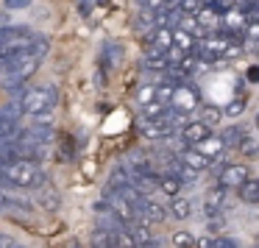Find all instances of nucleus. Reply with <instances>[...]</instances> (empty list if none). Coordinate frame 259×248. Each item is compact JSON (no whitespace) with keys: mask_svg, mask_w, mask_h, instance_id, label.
I'll return each mask as SVG.
<instances>
[{"mask_svg":"<svg viewBox=\"0 0 259 248\" xmlns=\"http://www.w3.org/2000/svg\"><path fill=\"white\" fill-rule=\"evenodd\" d=\"M153 101V87H142L140 90V103L145 106V103H151Z\"/></svg>","mask_w":259,"mask_h":248,"instance_id":"nucleus-30","label":"nucleus"},{"mask_svg":"<svg viewBox=\"0 0 259 248\" xmlns=\"http://www.w3.org/2000/svg\"><path fill=\"white\" fill-rule=\"evenodd\" d=\"M92 12V0H81V14H90Z\"/></svg>","mask_w":259,"mask_h":248,"instance_id":"nucleus-34","label":"nucleus"},{"mask_svg":"<svg viewBox=\"0 0 259 248\" xmlns=\"http://www.w3.org/2000/svg\"><path fill=\"white\" fill-rule=\"evenodd\" d=\"M14 134H17V120L0 114V140H12Z\"/></svg>","mask_w":259,"mask_h":248,"instance_id":"nucleus-24","label":"nucleus"},{"mask_svg":"<svg viewBox=\"0 0 259 248\" xmlns=\"http://www.w3.org/2000/svg\"><path fill=\"white\" fill-rule=\"evenodd\" d=\"M36 201H39L45 209H51V212H53V209H56L59 203H62V198H59L56 187H53V184H48V181H45L42 187H36Z\"/></svg>","mask_w":259,"mask_h":248,"instance_id":"nucleus-10","label":"nucleus"},{"mask_svg":"<svg viewBox=\"0 0 259 248\" xmlns=\"http://www.w3.org/2000/svg\"><path fill=\"white\" fill-rule=\"evenodd\" d=\"M198 3H201V9H212L214 6V0H198Z\"/></svg>","mask_w":259,"mask_h":248,"instance_id":"nucleus-36","label":"nucleus"},{"mask_svg":"<svg viewBox=\"0 0 259 248\" xmlns=\"http://www.w3.org/2000/svg\"><path fill=\"white\" fill-rule=\"evenodd\" d=\"M179 12L184 14V17H195V14L201 12V3H198V0H179Z\"/></svg>","mask_w":259,"mask_h":248,"instance_id":"nucleus-26","label":"nucleus"},{"mask_svg":"<svg viewBox=\"0 0 259 248\" xmlns=\"http://www.w3.org/2000/svg\"><path fill=\"white\" fill-rule=\"evenodd\" d=\"M179 162L184 164V168H190L192 173H201V170L209 168V159L203 156V153H198L195 148H184V151L179 153Z\"/></svg>","mask_w":259,"mask_h":248,"instance_id":"nucleus-9","label":"nucleus"},{"mask_svg":"<svg viewBox=\"0 0 259 248\" xmlns=\"http://www.w3.org/2000/svg\"><path fill=\"white\" fill-rule=\"evenodd\" d=\"M223 201H226V187H220V184L212 187V190L206 192V198H203V215H206V218H218Z\"/></svg>","mask_w":259,"mask_h":248,"instance_id":"nucleus-8","label":"nucleus"},{"mask_svg":"<svg viewBox=\"0 0 259 248\" xmlns=\"http://www.w3.org/2000/svg\"><path fill=\"white\" fill-rule=\"evenodd\" d=\"M173 245L176 248H195V237L190 231H176L173 234Z\"/></svg>","mask_w":259,"mask_h":248,"instance_id":"nucleus-25","label":"nucleus"},{"mask_svg":"<svg viewBox=\"0 0 259 248\" xmlns=\"http://www.w3.org/2000/svg\"><path fill=\"white\" fill-rule=\"evenodd\" d=\"M181 181L176 179V176H167V173H162V179H159V190L164 192V195H170V198H179V192H181Z\"/></svg>","mask_w":259,"mask_h":248,"instance_id":"nucleus-19","label":"nucleus"},{"mask_svg":"<svg viewBox=\"0 0 259 248\" xmlns=\"http://www.w3.org/2000/svg\"><path fill=\"white\" fill-rule=\"evenodd\" d=\"M242 140H245V129L242 126H229V129L220 131V142L223 145H240Z\"/></svg>","mask_w":259,"mask_h":248,"instance_id":"nucleus-18","label":"nucleus"},{"mask_svg":"<svg viewBox=\"0 0 259 248\" xmlns=\"http://www.w3.org/2000/svg\"><path fill=\"white\" fill-rule=\"evenodd\" d=\"M142 67L145 70H159V73H164V70L170 67V62H167V56H164L162 51H148L145 53V59H142Z\"/></svg>","mask_w":259,"mask_h":248,"instance_id":"nucleus-13","label":"nucleus"},{"mask_svg":"<svg viewBox=\"0 0 259 248\" xmlns=\"http://www.w3.org/2000/svg\"><path fill=\"white\" fill-rule=\"evenodd\" d=\"M3 23H6V14H0V25H3Z\"/></svg>","mask_w":259,"mask_h":248,"instance_id":"nucleus-37","label":"nucleus"},{"mask_svg":"<svg viewBox=\"0 0 259 248\" xmlns=\"http://www.w3.org/2000/svg\"><path fill=\"white\" fill-rule=\"evenodd\" d=\"M170 215H173L176 220H187L192 215V201L190 198H173V203H170Z\"/></svg>","mask_w":259,"mask_h":248,"instance_id":"nucleus-17","label":"nucleus"},{"mask_svg":"<svg viewBox=\"0 0 259 248\" xmlns=\"http://www.w3.org/2000/svg\"><path fill=\"white\" fill-rule=\"evenodd\" d=\"M137 31L145 36H151L153 31H156V12H148V9H142L140 17H137Z\"/></svg>","mask_w":259,"mask_h":248,"instance_id":"nucleus-15","label":"nucleus"},{"mask_svg":"<svg viewBox=\"0 0 259 248\" xmlns=\"http://www.w3.org/2000/svg\"><path fill=\"white\" fill-rule=\"evenodd\" d=\"M9 248H25V245H17V242H12V245H9Z\"/></svg>","mask_w":259,"mask_h":248,"instance_id":"nucleus-38","label":"nucleus"},{"mask_svg":"<svg viewBox=\"0 0 259 248\" xmlns=\"http://www.w3.org/2000/svg\"><path fill=\"white\" fill-rule=\"evenodd\" d=\"M220 117H223V112H220L218 106H203V109H201V123L206 126V129L218 126V123H220Z\"/></svg>","mask_w":259,"mask_h":248,"instance_id":"nucleus-21","label":"nucleus"},{"mask_svg":"<svg viewBox=\"0 0 259 248\" xmlns=\"http://www.w3.org/2000/svg\"><path fill=\"white\" fill-rule=\"evenodd\" d=\"M125 231H128V237L134 240V245L140 248V245H145V242H151V240H156V237L151 234V229H148V223L145 220H137V223H131V226H125Z\"/></svg>","mask_w":259,"mask_h":248,"instance_id":"nucleus-11","label":"nucleus"},{"mask_svg":"<svg viewBox=\"0 0 259 248\" xmlns=\"http://www.w3.org/2000/svg\"><path fill=\"white\" fill-rule=\"evenodd\" d=\"M195 20H198V25H201L203 31L206 28H214V25H220V14L214 12V9H201V12L195 14ZM209 34V31H206Z\"/></svg>","mask_w":259,"mask_h":248,"instance_id":"nucleus-20","label":"nucleus"},{"mask_svg":"<svg viewBox=\"0 0 259 248\" xmlns=\"http://www.w3.org/2000/svg\"><path fill=\"white\" fill-rule=\"evenodd\" d=\"M237 192H240V198H242L245 203H259V179L242 181V184L237 187Z\"/></svg>","mask_w":259,"mask_h":248,"instance_id":"nucleus-14","label":"nucleus"},{"mask_svg":"<svg viewBox=\"0 0 259 248\" xmlns=\"http://www.w3.org/2000/svg\"><path fill=\"white\" fill-rule=\"evenodd\" d=\"M164 114H167V106L159 101H151L142 106V123H151V120H162Z\"/></svg>","mask_w":259,"mask_h":248,"instance_id":"nucleus-16","label":"nucleus"},{"mask_svg":"<svg viewBox=\"0 0 259 248\" xmlns=\"http://www.w3.org/2000/svg\"><path fill=\"white\" fill-rule=\"evenodd\" d=\"M245 106H248V98H245V95L231 98V101H229V106L223 109V114H229V117H240V114L245 112Z\"/></svg>","mask_w":259,"mask_h":248,"instance_id":"nucleus-22","label":"nucleus"},{"mask_svg":"<svg viewBox=\"0 0 259 248\" xmlns=\"http://www.w3.org/2000/svg\"><path fill=\"white\" fill-rule=\"evenodd\" d=\"M137 215H140V220H145V223H162V220L167 218V209L145 195V198H142V203L137 206Z\"/></svg>","mask_w":259,"mask_h":248,"instance_id":"nucleus-3","label":"nucleus"},{"mask_svg":"<svg viewBox=\"0 0 259 248\" xmlns=\"http://www.w3.org/2000/svg\"><path fill=\"white\" fill-rule=\"evenodd\" d=\"M173 92H176L173 84H159V87H153V101H159V103L167 106V103L173 101Z\"/></svg>","mask_w":259,"mask_h":248,"instance_id":"nucleus-23","label":"nucleus"},{"mask_svg":"<svg viewBox=\"0 0 259 248\" xmlns=\"http://www.w3.org/2000/svg\"><path fill=\"white\" fill-rule=\"evenodd\" d=\"M31 0H6V9L9 12H17V9H28Z\"/></svg>","mask_w":259,"mask_h":248,"instance_id":"nucleus-28","label":"nucleus"},{"mask_svg":"<svg viewBox=\"0 0 259 248\" xmlns=\"http://www.w3.org/2000/svg\"><path fill=\"white\" fill-rule=\"evenodd\" d=\"M214 248H240V245H237L234 240H229V237H218V240H214Z\"/></svg>","mask_w":259,"mask_h":248,"instance_id":"nucleus-31","label":"nucleus"},{"mask_svg":"<svg viewBox=\"0 0 259 248\" xmlns=\"http://www.w3.org/2000/svg\"><path fill=\"white\" fill-rule=\"evenodd\" d=\"M242 34H248V36H251V39H259V20H256V23H248Z\"/></svg>","mask_w":259,"mask_h":248,"instance_id":"nucleus-32","label":"nucleus"},{"mask_svg":"<svg viewBox=\"0 0 259 248\" xmlns=\"http://www.w3.org/2000/svg\"><path fill=\"white\" fill-rule=\"evenodd\" d=\"M56 101H59V92L53 87H31L17 98V106H20V114H25V117H45L56 106Z\"/></svg>","mask_w":259,"mask_h":248,"instance_id":"nucleus-2","label":"nucleus"},{"mask_svg":"<svg viewBox=\"0 0 259 248\" xmlns=\"http://www.w3.org/2000/svg\"><path fill=\"white\" fill-rule=\"evenodd\" d=\"M209 137H212V131H209L201 120H190V123L181 129V140H184L187 145H198V142L209 140Z\"/></svg>","mask_w":259,"mask_h":248,"instance_id":"nucleus-7","label":"nucleus"},{"mask_svg":"<svg viewBox=\"0 0 259 248\" xmlns=\"http://www.w3.org/2000/svg\"><path fill=\"white\" fill-rule=\"evenodd\" d=\"M240 151H242V153H256V151H259L256 140H251V137H245V140L240 142Z\"/></svg>","mask_w":259,"mask_h":248,"instance_id":"nucleus-27","label":"nucleus"},{"mask_svg":"<svg viewBox=\"0 0 259 248\" xmlns=\"http://www.w3.org/2000/svg\"><path fill=\"white\" fill-rule=\"evenodd\" d=\"M0 170H3V164H0Z\"/></svg>","mask_w":259,"mask_h":248,"instance_id":"nucleus-40","label":"nucleus"},{"mask_svg":"<svg viewBox=\"0 0 259 248\" xmlns=\"http://www.w3.org/2000/svg\"><path fill=\"white\" fill-rule=\"evenodd\" d=\"M173 126L167 123V120H151V123H142V137L145 140H170L173 137Z\"/></svg>","mask_w":259,"mask_h":248,"instance_id":"nucleus-6","label":"nucleus"},{"mask_svg":"<svg viewBox=\"0 0 259 248\" xmlns=\"http://www.w3.org/2000/svg\"><path fill=\"white\" fill-rule=\"evenodd\" d=\"M256 129H259V114H256Z\"/></svg>","mask_w":259,"mask_h":248,"instance_id":"nucleus-39","label":"nucleus"},{"mask_svg":"<svg viewBox=\"0 0 259 248\" xmlns=\"http://www.w3.org/2000/svg\"><path fill=\"white\" fill-rule=\"evenodd\" d=\"M195 248H214V237L212 234H203L195 240Z\"/></svg>","mask_w":259,"mask_h":248,"instance_id":"nucleus-29","label":"nucleus"},{"mask_svg":"<svg viewBox=\"0 0 259 248\" xmlns=\"http://www.w3.org/2000/svg\"><path fill=\"white\" fill-rule=\"evenodd\" d=\"M173 109L176 112H184V114H190L192 109L198 106V92L195 90H190V87H176V92H173Z\"/></svg>","mask_w":259,"mask_h":248,"instance_id":"nucleus-5","label":"nucleus"},{"mask_svg":"<svg viewBox=\"0 0 259 248\" xmlns=\"http://www.w3.org/2000/svg\"><path fill=\"white\" fill-rule=\"evenodd\" d=\"M248 78H251V81H259V67H251V70H248Z\"/></svg>","mask_w":259,"mask_h":248,"instance_id":"nucleus-35","label":"nucleus"},{"mask_svg":"<svg viewBox=\"0 0 259 248\" xmlns=\"http://www.w3.org/2000/svg\"><path fill=\"white\" fill-rule=\"evenodd\" d=\"M209 229H212V231L223 229V218H212V223H209Z\"/></svg>","mask_w":259,"mask_h":248,"instance_id":"nucleus-33","label":"nucleus"},{"mask_svg":"<svg viewBox=\"0 0 259 248\" xmlns=\"http://www.w3.org/2000/svg\"><path fill=\"white\" fill-rule=\"evenodd\" d=\"M242 181H248V168L245 164H226V168L220 170L218 184L229 190V187H240Z\"/></svg>","mask_w":259,"mask_h":248,"instance_id":"nucleus-4","label":"nucleus"},{"mask_svg":"<svg viewBox=\"0 0 259 248\" xmlns=\"http://www.w3.org/2000/svg\"><path fill=\"white\" fill-rule=\"evenodd\" d=\"M45 173L36 162L31 159H14V162H6L3 170H0V184L9 187H23V190H31V187H42L45 184Z\"/></svg>","mask_w":259,"mask_h":248,"instance_id":"nucleus-1","label":"nucleus"},{"mask_svg":"<svg viewBox=\"0 0 259 248\" xmlns=\"http://www.w3.org/2000/svg\"><path fill=\"white\" fill-rule=\"evenodd\" d=\"M223 142H220V137H209V140H203V142H198L195 145V151L198 153H203V156L212 162V159H220V153H223Z\"/></svg>","mask_w":259,"mask_h":248,"instance_id":"nucleus-12","label":"nucleus"}]
</instances>
